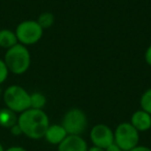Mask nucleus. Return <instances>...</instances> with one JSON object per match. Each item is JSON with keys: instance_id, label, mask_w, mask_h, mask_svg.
<instances>
[{"instance_id": "1", "label": "nucleus", "mask_w": 151, "mask_h": 151, "mask_svg": "<svg viewBox=\"0 0 151 151\" xmlns=\"http://www.w3.org/2000/svg\"><path fill=\"white\" fill-rule=\"evenodd\" d=\"M18 124L25 137L31 140H40L45 137L50 125V119L44 110L30 108L18 115Z\"/></svg>"}, {"instance_id": "2", "label": "nucleus", "mask_w": 151, "mask_h": 151, "mask_svg": "<svg viewBox=\"0 0 151 151\" xmlns=\"http://www.w3.org/2000/svg\"><path fill=\"white\" fill-rule=\"evenodd\" d=\"M3 60L9 73L20 76L25 73L29 69L31 64V55L27 47L17 44L6 50Z\"/></svg>"}, {"instance_id": "3", "label": "nucleus", "mask_w": 151, "mask_h": 151, "mask_svg": "<svg viewBox=\"0 0 151 151\" xmlns=\"http://www.w3.org/2000/svg\"><path fill=\"white\" fill-rule=\"evenodd\" d=\"M2 99L6 108L17 114L30 109V93L19 85H11L3 91Z\"/></svg>"}, {"instance_id": "4", "label": "nucleus", "mask_w": 151, "mask_h": 151, "mask_svg": "<svg viewBox=\"0 0 151 151\" xmlns=\"http://www.w3.org/2000/svg\"><path fill=\"white\" fill-rule=\"evenodd\" d=\"M18 42L23 46H32L42 40L44 29L36 22V20H25L17 26L15 30Z\"/></svg>"}, {"instance_id": "5", "label": "nucleus", "mask_w": 151, "mask_h": 151, "mask_svg": "<svg viewBox=\"0 0 151 151\" xmlns=\"http://www.w3.org/2000/svg\"><path fill=\"white\" fill-rule=\"evenodd\" d=\"M61 125L66 130L67 134L82 136L88 126L87 115L83 110L78 108L69 109L63 116Z\"/></svg>"}, {"instance_id": "6", "label": "nucleus", "mask_w": 151, "mask_h": 151, "mask_svg": "<svg viewBox=\"0 0 151 151\" xmlns=\"http://www.w3.org/2000/svg\"><path fill=\"white\" fill-rule=\"evenodd\" d=\"M140 132L129 123L121 122L114 130V143L120 147L122 151H128L139 145Z\"/></svg>"}, {"instance_id": "7", "label": "nucleus", "mask_w": 151, "mask_h": 151, "mask_svg": "<svg viewBox=\"0 0 151 151\" xmlns=\"http://www.w3.org/2000/svg\"><path fill=\"white\" fill-rule=\"evenodd\" d=\"M89 138L92 146L106 149L114 143V130L107 124L99 123L91 128Z\"/></svg>"}, {"instance_id": "8", "label": "nucleus", "mask_w": 151, "mask_h": 151, "mask_svg": "<svg viewBox=\"0 0 151 151\" xmlns=\"http://www.w3.org/2000/svg\"><path fill=\"white\" fill-rule=\"evenodd\" d=\"M88 144L82 136L68 134L57 146V151H87Z\"/></svg>"}, {"instance_id": "9", "label": "nucleus", "mask_w": 151, "mask_h": 151, "mask_svg": "<svg viewBox=\"0 0 151 151\" xmlns=\"http://www.w3.org/2000/svg\"><path fill=\"white\" fill-rule=\"evenodd\" d=\"M129 123L139 132H147V130L151 129V115L140 109L132 113Z\"/></svg>"}, {"instance_id": "10", "label": "nucleus", "mask_w": 151, "mask_h": 151, "mask_svg": "<svg viewBox=\"0 0 151 151\" xmlns=\"http://www.w3.org/2000/svg\"><path fill=\"white\" fill-rule=\"evenodd\" d=\"M67 136L68 134H67L66 130L61 124H50L49 127L47 128L44 138L46 139L49 144L58 146Z\"/></svg>"}, {"instance_id": "11", "label": "nucleus", "mask_w": 151, "mask_h": 151, "mask_svg": "<svg viewBox=\"0 0 151 151\" xmlns=\"http://www.w3.org/2000/svg\"><path fill=\"white\" fill-rule=\"evenodd\" d=\"M18 122V114L9 108L0 109V126L3 128H11Z\"/></svg>"}, {"instance_id": "12", "label": "nucleus", "mask_w": 151, "mask_h": 151, "mask_svg": "<svg viewBox=\"0 0 151 151\" xmlns=\"http://www.w3.org/2000/svg\"><path fill=\"white\" fill-rule=\"evenodd\" d=\"M17 44H19V42H18V38L15 31L11 29L0 30V48L9 50Z\"/></svg>"}, {"instance_id": "13", "label": "nucleus", "mask_w": 151, "mask_h": 151, "mask_svg": "<svg viewBox=\"0 0 151 151\" xmlns=\"http://www.w3.org/2000/svg\"><path fill=\"white\" fill-rule=\"evenodd\" d=\"M47 104V99L42 92L30 93V108L36 110H44Z\"/></svg>"}, {"instance_id": "14", "label": "nucleus", "mask_w": 151, "mask_h": 151, "mask_svg": "<svg viewBox=\"0 0 151 151\" xmlns=\"http://www.w3.org/2000/svg\"><path fill=\"white\" fill-rule=\"evenodd\" d=\"M36 22H37L40 27L45 30V29H48V28L52 27L55 22V17L50 12H45V13H42L38 16Z\"/></svg>"}, {"instance_id": "15", "label": "nucleus", "mask_w": 151, "mask_h": 151, "mask_svg": "<svg viewBox=\"0 0 151 151\" xmlns=\"http://www.w3.org/2000/svg\"><path fill=\"white\" fill-rule=\"evenodd\" d=\"M141 110L147 112L151 115V88H148L144 91L140 99Z\"/></svg>"}, {"instance_id": "16", "label": "nucleus", "mask_w": 151, "mask_h": 151, "mask_svg": "<svg viewBox=\"0 0 151 151\" xmlns=\"http://www.w3.org/2000/svg\"><path fill=\"white\" fill-rule=\"evenodd\" d=\"M9 71L7 69V66L5 64L4 60L0 58V85L6 81V79L9 78Z\"/></svg>"}, {"instance_id": "17", "label": "nucleus", "mask_w": 151, "mask_h": 151, "mask_svg": "<svg viewBox=\"0 0 151 151\" xmlns=\"http://www.w3.org/2000/svg\"><path fill=\"white\" fill-rule=\"evenodd\" d=\"M9 132H11V134L15 137H19V136H22V134H23L19 124H18V122H17V124H15V125L12 126V127L9 128Z\"/></svg>"}, {"instance_id": "18", "label": "nucleus", "mask_w": 151, "mask_h": 151, "mask_svg": "<svg viewBox=\"0 0 151 151\" xmlns=\"http://www.w3.org/2000/svg\"><path fill=\"white\" fill-rule=\"evenodd\" d=\"M145 61H146V63L149 65V66H151V45L147 48L146 52H145Z\"/></svg>"}, {"instance_id": "19", "label": "nucleus", "mask_w": 151, "mask_h": 151, "mask_svg": "<svg viewBox=\"0 0 151 151\" xmlns=\"http://www.w3.org/2000/svg\"><path fill=\"white\" fill-rule=\"evenodd\" d=\"M128 151H151V148L144 146V145H137L136 147H134V148H132Z\"/></svg>"}, {"instance_id": "20", "label": "nucleus", "mask_w": 151, "mask_h": 151, "mask_svg": "<svg viewBox=\"0 0 151 151\" xmlns=\"http://www.w3.org/2000/svg\"><path fill=\"white\" fill-rule=\"evenodd\" d=\"M105 150L106 151H122L121 149H120V147L118 146L117 144H115V143H113V144H111L110 146H108Z\"/></svg>"}, {"instance_id": "21", "label": "nucleus", "mask_w": 151, "mask_h": 151, "mask_svg": "<svg viewBox=\"0 0 151 151\" xmlns=\"http://www.w3.org/2000/svg\"><path fill=\"white\" fill-rule=\"evenodd\" d=\"M4 151H28V150L21 146H12V147H9V148L5 149Z\"/></svg>"}, {"instance_id": "22", "label": "nucleus", "mask_w": 151, "mask_h": 151, "mask_svg": "<svg viewBox=\"0 0 151 151\" xmlns=\"http://www.w3.org/2000/svg\"><path fill=\"white\" fill-rule=\"evenodd\" d=\"M87 151H106V150L103 148H99V147H96V146H91V147H89Z\"/></svg>"}, {"instance_id": "23", "label": "nucleus", "mask_w": 151, "mask_h": 151, "mask_svg": "<svg viewBox=\"0 0 151 151\" xmlns=\"http://www.w3.org/2000/svg\"><path fill=\"white\" fill-rule=\"evenodd\" d=\"M5 149H4V147H3V145L1 144V142H0V151H4Z\"/></svg>"}, {"instance_id": "24", "label": "nucleus", "mask_w": 151, "mask_h": 151, "mask_svg": "<svg viewBox=\"0 0 151 151\" xmlns=\"http://www.w3.org/2000/svg\"><path fill=\"white\" fill-rule=\"evenodd\" d=\"M3 94V91H2V88H1V85H0V97L2 96Z\"/></svg>"}]
</instances>
